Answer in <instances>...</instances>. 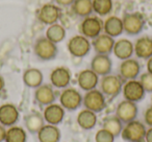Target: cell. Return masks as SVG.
Segmentation results:
<instances>
[{
  "mask_svg": "<svg viewBox=\"0 0 152 142\" xmlns=\"http://www.w3.org/2000/svg\"><path fill=\"white\" fill-rule=\"evenodd\" d=\"M5 135H7V129L0 123V142L5 141Z\"/></svg>",
  "mask_w": 152,
  "mask_h": 142,
  "instance_id": "36",
  "label": "cell"
},
{
  "mask_svg": "<svg viewBox=\"0 0 152 142\" xmlns=\"http://www.w3.org/2000/svg\"><path fill=\"white\" fill-rule=\"evenodd\" d=\"M124 32L128 36H137L140 35L144 29L145 20L144 17L139 13H127L124 14L122 18Z\"/></svg>",
  "mask_w": 152,
  "mask_h": 142,
  "instance_id": "9",
  "label": "cell"
},
{
  "mask_svg": "<svg viewBox=\"0 0 152 142\" xmlns=\"http://www.w3.org/2000/svg\"><path fill=\"white\" fill-rule=\"evenodd\" d=\"M113 10V0H93V11L97 15L104 17Z\"/></svg>",
  "mask_w": 152,
  "mask_h": 142,
  "instance_id": "31",
  "label": "cell"
},
{
  "mask_svg": "<svg viewBox=\"0 0 152 142\" xmlns=\"http://www.w3.org/2000/svg\"><path fill=\"white\" fill-rule=\"evenodd\" d=\"M103 32L108 36L116 38L124 32L122 19L117 16H110L103 22Z\"/></svg>",
  "mask_w": 152,
  "mask_h": 142,
  "instance_id": "22",
  "label": "cell"
},
{
  "mask_svg": "<svg viewBox=\"0 0 152 142\" xmlns=\"http://www.w3.org/2000/svg\"><path fill=\"white\" fill-rule=\"evenodd\" d=\"M44 81V75L42 71L37 68H28L23 73V83L27 87L37 89L43 84Z\"/></svg>",
  "mask_w": 152,
  "mask_h": 142,
  "instance_id": "24",
  "label": "cell"
},
{
  "mask_svg": "<svg viewBox=\"0 0 152 142\" xmlns=\"http://www.w3.org/2000/svg\"><path fill=\"white\" fill-rule=\"evenodd\" d=\"M71 71L69 68L67 67H56L51 71L50 73V82L51 85L55 88L58 89H65L69 86L70 82H71Z\"/></svg>",
  "mask_w": 152,
  "mask_h": 142,
  "instance_id": "13",
  "label": "cell"
},
{
  "mask_svg": "<svg viewBox=\"0 0 152 142\" xmlns=\"http://www.w3.org/2000/svg\"><path fill=\"white\" fill-rule=\"evenodd\" d=\"M145 141L146 142H152V127H150L149 129L146 131Z\"/></svg>",
  "mask_w": 152,
  "mask_h": 142,
  "instance_id": "37",
  "label": "cell"
},
{
  "mask_svg": "<svg viewBox=\"0 0 152 142\" xmlns=\"http://www.w3.org/2000/svg\"><path fill=\"white\" fill-rule=\"evenodd\" d=\"M34 53L40 61H52L57 57L58 48L55 43L51 42L46 37H40L34 44Z\"/></svg>",
  "mask_w": 152,
  "mask_h": 142,
  "instance_id": "1",
  "label": "cell"
},
{
  "mask_svg": "<svg viewBox=\"0 0 152 142\" xmlns=\"http://www.w3.org/2000/svg\"><path fill=\"white\" fill-rule=\"evenodd\" d=\"M151 99H152V98H151Z\"/></svg>",
  "mask_w": 152,
  "mask_h": 142,
  "instance_id": "40",
  "label": "cell"
},
{
  "mask_svg": "<svg viewBox=\"0 0 152 142\" xmlns=\"http://www.w3.org/2000/svg\"><path fill=\"white\" fill-rule=\"evenodd\" d=\"M83 96L80 94L78 90L74 88H65L59 95V104L65 110L75 111L83 104Z\"/></svg>",
  "mask_w": 152,
  "mask_h": 142,
  "instance_id": "7",
  "label": "cell"
},
{
  "mask_svg": "<svg viewBox=\"0 0 152 142\" xmlns=\"http://www.w3.org/2000/svg\"><path fill=\"white\" fill-rule=\"evenodd\" d=\"M54 2L58 7H71L72 3L74 2V0H54Z\"/></svg>",
  "mask_w": 152,
  "mask_h": 142,
  "instance_id": "35",
  "label": "cell"
},
{
  "mask_svg": "<svg viewBox=\"0 0 152 142\" xmlns=\"http://www.w3.org/2000/svg\"><path fill=\"white\" fill-rule=\"evenodd\" d=\"M124 81L119 74H110L102 77L100 81V91L105 96L114 98L118 96L122 91Z\"/></svg>",
  "mask_w": 152,
  "mask_h": 142,
  "instance_id": "2",
  "label": "cell"
},
{
  "mask_svg": "<svg viewBox=\"0 0 152 142\" xmlns=\"http://www.w3.org/2000/svg\"><path fill=\"white\" fill-rule=\"evenodd\" d=\"M139 109L137 102H129V100H122L118 104L116 109V116L122 121L123 123H127L137 118Z\"/></svg>",
  "mask_w": 152,
  "mask_h": 142,
  "instance_id": "11",
  "label": "cell"
},
{
  "mask_svg": "<svg viewBox=\"0 0 152 142\" xmlns=\"http://www.w3.org/2000/svg\"><path fill=\"white\" fill-rule=\"evenodd\" d=\"M144 121L146 124L152 127V106L147 108V110L144 113Z\"/></svg>",
  "mask_w": 152,
  "mask_h": 142,
  "instance_id": "34",
  "label": "cell"
},
{
  "mask_svg": "<svg viewBox=\"0 0 152 142\" xmlns=\"http://www.w3.org/2000/svg\"><path fill=\"white\" fill-rule=\"evenodd\" d=\"M134 54L139 59L148 60L152 57V38L144 36L139 38L134 43Z\"/></svg>",
  "mask_w": 152,
  "mask_h": 142,
  "instance_id": "21",
  "label": "cell"
},
{
  "mask_svg": "<svg viewBox=\"0 0 152 142\" xmlns=\"http://www.w3.org/2000/svg\"><path fill=\"white\" fill-rule=\"evenodd\" d=\"M146 127L141 121L132 120L126 123L121 132V137L128 142H144L146 135Z\"/></svg>",
  "mask_w": 152,
  "mask_h": 142,
  "instance_id": "4",
  "label": "cell"
},
{
  "mask_svg": "<svg viewBox=\"0 0 152 142\" xmlns=\"http://www.w3.org/2000/svg\"><path fill=\"white\" fill-rule=\"evenodd\" d=\"M68 51L74 57H83L89 54L92 48V43L83 35L73 36L67 44Z\"/></svg>",
  "mask_w": 152,
  "mask_h": 142,
  "instance_id": "5",
  "label": "cell"
},
{
  "mask_svg": "<svg viewBox=\"0 0 152 142\" xmlns=\"http://www.w3.org/2000/svg\"><path fill=\"white\" fill-rule=\"evenodd\" d=\"M38 139L40 142H59L61 131L56 125L44 124L38 132Z\"/></svg>",
  "mask_w": 152,
  "mask_h": 142,
  "instance_id": "23",
  "label": "cell"
},
{
  "mask_svg": "<svg viewBox=\"0 0 152 142\" xmlns=\"http://www.w3.org/2000/svg\"><path fill=\"white\" fill-rule=\"evenodd\" d=\"M103 32V21L97 16H89L83 18L79 25V32L83 37L94 40Z\"/></svg>",
  "mask_w": 152,
  "mask_h": 142,
  "instance_id": "3",
  "label": "cell"
},
{
  "mask_svg": "<svg viewBox=\"0 0 152 142\" xmlns=\"http://www.w3.org/2000/svg\"><path fill=\"white\" fill-rule=\"evenodd\" d=\"M113 62L107 54H96L91 61V69L99 77H104L112 72Z\"/></svg>",
  "mask_w": 152,
  "mask_h": 142,
  "instance_id": "16",
  "label": "cell"
},
{
  "mask_svg": "<svg viewBox=\"0 0 152 142\" xmlns=\"http://www.w3.org/2000/svg\"><path fill=\"white\" fill-rule=\"evenodd\" d=\"M5 87V82H4V79H3V77H1L0 75V93L3 91V89H4Z\"/></svg>",
  "mask_w": 152,
  "mask_h": 142,
  "instance_id": "39",
  "label": "cell"
},
{
  "mask_svg": "<svg viewBox=\"0 0 152 142\" xmlns=\"http://www.w3.org/2000/svg\"><path fill=\"white\" fill-rule=\"evenodd\" d=\"M20 113L13 104H3L0 106V123L3 127H13L19 120Z\"/></svg>",
  "mask_w": 152,
  "mask_h": 142,
  "instance_id": "15",
  "label": "cell"
},
{
  "mask_svg": "<svg viewBox=\"0 0 152 142\" xmlns=\"http://www.w3.org/2000/svg\"><path fill=\"white\" fill-rule=\"evenodd\" d=\"M45 122L48 124L57 125L63 121L65 117V109L57 104H51L45 107L44 112H43Z\"/></svg>",
  "mask_w": 152,
  "mask_h": 142,
  "instance_id": "18",
  "label": "cell"
},
{
  "mask_svg": "<svg viewBox=\"0 0 152 142\" xmlns=\"http://www.w3.org/2000/svg\"><path fill=\"white\" fill-rule=\"evenodd\" d=\"M102 129H106L107 132H110L112 135H114V137H118L119 135H121V132L123 129V122L115 115V116L106 117L103 120L102 123Z\"/></svg>",
  "mask_w": 152,
  "mask_h": 142,
  "instance_id": "29",
  "label": "cell"
},
{
  "mask_svg": "<svg viewBox=\"0 0 152 142\" xmlns=\"http://www.w3.org/2000/svg\"><path fill=\"white\" fill-rule=\"evenodd\" d=\"M66 34H67V32H66V28L64 27L61 24L54 23V24H52V25L48 26V28H47V30H46V36L45 37H46L48 40H50L51 42L57 44V43L65 40Z\"/></svg>",
  "mask_w": 152,
  "mask_h": 142,
  "instance_id": "28",
  "label": "cell"
},
{
  "mask_svg": "<svg viewBox=\"0 0 152 142\" xmlns=\"http://www.w3.org/2000/svg\"><path fill=\"white\" fill-rule=\"evenodd\" d=\"M83 104L85 109L93 111L94 113H99L106 107L105 95L100 90L93 89L88 91L83 98Z\"/></svg>",
  "mask_w": 152,
  "mask_h": 142,
  "instance_id": "6",
  "label": "cell"
},
{
  "mask_svg": "<svg viewBox=\"0 0 152 142\" xmlns=\"http://www.w3.org/2000/svg\"><path fill=\"white\" fill-rule=\"evenodd\" d=\"M114 140H115L114 135H112L110 132H107L104 129H99L95 135L96 142H114Z\"/></svg>",
  "mask_w": 152,
  "mask_h": 142,
  "instance_id": "32",
  "label": "cell"
},
{
  "mask_svg": "<svg viewBox=\"0 0 152 142\" xmlns=\"http://www.w3.org/2000/svg\"><path fill=\"white\" fill-rule=\"evenodd\" d=\"M140 83L144 87L146 92L152 93V73L145 72L140 77Z\"/></svg>",
  "mask_w": 152,
  "mask_h": 142,
  "instance_id": "33",
  "label": "cell"
},
{
  "mask_svg": "<svg viewBox=\"0 0 152 142\" xmlns=\"http://www.w3.org/2000/svg\"><path fill=\"white\" fill-rule=\"evenodd\" d=\"M147 72L152 73V57L147 60Z\"/></svg>",
  "mask_w": 152,
  "mask_h": 142,
  "instance_id": "38",
  "label": "cell"
},
{
  "mask_svg": "<svg viewBox=\"0 0 152 142\" xmlns=\"http://www.w3.org/2000/svg\"><path fill=\"white\" fill-rule=\"evenodd\" d=\"M24 121H25L26 129L32 134H38V132L45 124V120L43 115H41L40 113H37V112L30 113L27 116H25Z\"/></svg>",
  "mask_w": 152,
  "mask_h": 142,
  "instance_id": "27",
  "label": "cell"
},
{
  "mask_svg": "<svg viewBox=\"0 0 152 142\" xmlns=\"http://www.w3.org/2000/svg\"><path fill=\"white\" fill-rule=\"evenodd\" d=\"M61 17V7L54 3H45L37 13V18L41 23L45 25H52L57 23Z\"/></svg>",
  "mask_w": 152,
  "mask_h": 142,
  "instance_id": "8",
  "label": "cell"
},
{
  "mask_svg": "<svg viewBox=\"0 0 152 142\" xmlns=\"http://www.w3.org/2000/svg\"><path fill=\"white\" fill-rule=\"evenodd\" d=\"M116 41L114 38L106 34H101L93 40V48L96 54H107L110 55L113 52L114 45Z\"/></svg>",
  "mask_w": 152,
  "mask_h": 142,
  "instance_id": "19",
  "label": "cell"
},
{
  "mask_svg": "<svg viewBox=\"0 0 152 142\" xmlns=\"http://www.w3.org/2000/svg\"><path fill=\"white\" fill-rule=\"evenodd\" d=\"M27 141V135L23 127H10L7 129L5 135V142H26Z\"/></svg>",
  "mask_w": 152,
  "mask_h": 142,
  "instance_id": "30",
  "label": "cell"
},
{
  "mask_svg": "<svg viewBox=\"0 0 152 142\" xmlns=\"http://www.w3.org/2000/svg\"><path fill=\"white\" fill-rule=\"evenodd\" d=\"M77 84L79 88L86 92L96 89L99 84V75L94 72L92 69L81 70L77 75Z\"/></svg>",
  "mask_w": 152,
  "mask_h": 142,
  "instance_id": "14",
  "label": "cell"
},
{
  "mask_svg": "<svg viewBox=\"0 0 152 142\" xmlns=\"http://www.w3.org/2000/svg\"><path fill=\"white\" fill-rule=\"evenodd\" d=\"M141 73V65L139 61L135 59H127L122 61L119 66V75L123 79V81H130L135 79Z\"/></svg>",
  "mask_w": 152,
  "mask_h": 142,
  "instance_id": "12",
  "label": "cell"
},
{
  "mask_svg": "<svg viewBox=\"0 0 152 142\" xmlns=\"http://www.w3.org/2000/svg\"><path fill=\"white\" fill-rule=\"evenodd\" d=\"M76 121L83 129H92L97 123V115L93 111L83 109L78 113Z\"/></svg>",
  "mask_w": 152,
  "mask_h": 142,
  "instance_id": "26",
  "label": "cell"
},
{
  "mask_svg": "<svg viewBox=\"0 0 152 142\" xmlns=\"http://www.w3.org/2000/svg\"><path fill=\"white\" fill-rule=\"evenodd\" d=\"M123 96L126 100L133 102H139L145 97L146 91L140 81L137 79H130L126 81L122 88Z\"/></svg>",
  "mask_w": 152,
  "mask_h": 142,
  "instance_id": "10",
  "label": "cell"
},
{
  "mask_svg": "<svg viewBox=\"0 0 152 142\" xmlns=\"http://www.w3.org/2000/svg\"><path fill=\"white\" fill-rule=\"evenodd\" d=\"M72 12L79 18H87L93 13V0H74L71 5Z\"/></svg>",
  "mask_w": 152,
  "mask_h": 142,
  "instance_id": "25",
  "label": "cell"
},
{
  "mask_svg": "<svg viewBox=\"0 0 152 142\" xmlns=\"http://www.w3.org/2000/svg\"><path fill=\"white\" fill-rule=\"evenodd\" d=\"M34 99L39 104L44 107L54 104L56 95H55L53 86L48 84H42L40 87L34 90Z\"/></svg>",
  "mask_w": 152,
  "mask_h": 142,
  "instance_id": "17",
  "label": "cell"
},
{
  "mask_svg": "<svg viewBox=\"0 0 152 142\" xmlns=\"http://www.w3.org/2000/svg\"><path fill=\"white\" fill-rule=\"evenodd\" d=\"M113 52L121 61L130 59L134 53V45L127 39H120L115 42Z\"/></svg>",
  "mask_w": 152,
  "mask_h": 142,
  "instance_id": "20",
  "label": "cell"
}]
</instances>
